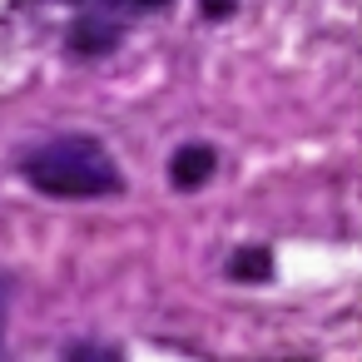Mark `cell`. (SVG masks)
<instances>
[{
    "instance_id": "obj_1",
    "label": "cell",
    "mask_w": 362,
    "mask_h": 362,
    "mask_svg": "<svg viewBox=\"0 0 362 362\" xmlns=\"http://www.w3.org/2000/svg\"><path fill=\"white\" fill-rule=\"evenodd\" d=\"M21 174L30 189L50 194V199H105L124 189L119 164L110 159V149L95 134H60L35 144L21 159Z\"/></svg>"
},
{
    "instance_id": "obj_2",
    "label": "cell",
    "mask_w": 362,
    "mask_h": 362,
    "mask_svg": "<svg viewBox=\"0 0 362 362\" xmlns=\"http://www.w3.org/2000/svg\"><path fill=\"white\" fill-rule=\"evenodd\" d=\"M65 45H70V55H80V60H100V55H110V50L119 45V21H110V16H100V11L75 16V25L65 30Z\"/></svg>"
},
{
    "instance_id": "obj_3",
    "label": "cell",
    "mask_w": 362,
    "mask_h": 362,
    "mask_svg": "<svg viewBox=\"0 0 362 362\" xmlns=\"http://www.w3.org/2000/svg\"><path fill=\"white\" fill-rule=\"evenodd\" d=\"M214 169H218V154H214L209 144H184V149H174V159H169V184L184 189V194H194V189H204V184L214 179Z\"/></svg>"
},
{
    "instance_id": "obj_4",
    "label": "cell",
    "mask_w": 362,
    "mask_h": 362,
    "mask_svg": "<svg viewBox=\"0 0 362 362\" xmlns=\"http://www.w3.org/2000/svg\"><path fill=\"white\" fill-rule=\"evenodd\" d=\"M228 278L268 283V278H273V253H268V248H233V258H228Z\"/></svg>"
},
{
    "instance_id": "obj_5",
    "label": "cell",
    "mask_w": 362,
    "mask_h": 362,
    "mask_svg": "<svg viewBox=\"0 0 362 362\" xmlns=\"http://www.w3.org/2000/svg\"><path fill=\"white\" fill-rule=\"evenodd\" d=\"M65 362H124V357L115 347H105V342H75L65 352Z\"/></svg>"
},
{
    "instance_id": "obj_6",
    "label": "cell",
    "mask_w": 362,
    "mask_h": 362,
    "mask_svg": "<svg viewBox=\"0 0 362 362\" xmlns=\"http://www.w3.org/2000/svg\"><path fill=\"white\" fill-rule=\"evenodd\" d=\"M75 6H95V11H164L169 0H75Z\"/></svg>"
},
{
    "instance_id": "obj_7",
    "label": "cell",
    "mask_w": 362,
    "mask_h": 362,
    "mask_svg": "<svg viewBox=\"0 0 362 362\" xmlns=\"http://www.w3.org/2000/svg\"><path fill=\"white\" fill-rule=\"evenodd\" d=\"M233 6H238V0H199V11H204L209 21H228V16H233Z\"/></svg>"
},
{
    "instance_id": "obj_8",
    "label": "cell",
    "mask_w": 362,
    "mask_h": 362,
    "mask_svg": "<svg viewBox=\"0 0 362 362\" xmlns=\"http://www.w3.org/2000/svg\"><path fill=\"white\" fill-rule=\"evenodd\" d=\"M0 327H6V293H0Z\"/></svg>"
}]
</instances>
